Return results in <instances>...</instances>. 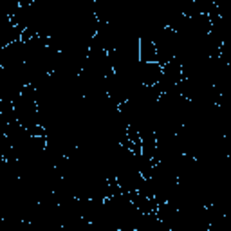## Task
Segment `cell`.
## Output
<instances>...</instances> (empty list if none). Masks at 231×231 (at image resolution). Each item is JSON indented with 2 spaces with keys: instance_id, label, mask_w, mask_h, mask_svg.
Returning <instances> with one entry per match:
<instances>
[{
  "instance_id": "1",
  "label": "cell",
  "mask_w": 231,
  "mask_h": 231,
  "mask_svg": "<svg viewBox=\"0 0 231 231\" xmlns=\"http://www.w3.org/2000/svg\"><path fill=\"white\" fill-rule=\"evenodd\" d=\"M29 2L33 4V0H29ZM27 6V0H22V2H20V7H26Z\"/></svg>"
}]
</instances>
